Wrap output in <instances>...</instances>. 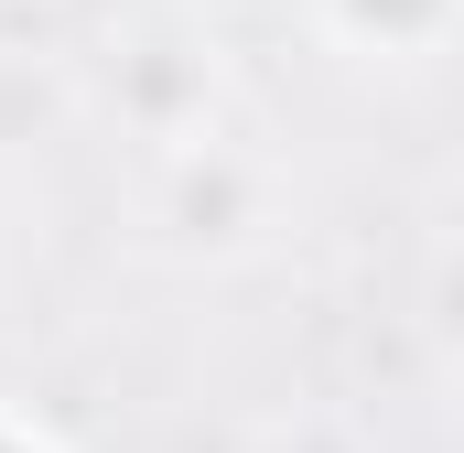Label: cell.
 Segmentation results:
<instances>
[{
    "instance_id": "4",
    "label": "cell",
    "mask_w": 464,
    "mask_h": 453,
    "mask_svg": "<svg viewBox=\"0 0 464 453\" xmlns=\"http://www.w3.org/2000/svg\"><path fill=\"white\" fill-rule=\"evenodd\" d=\"M259 453H356V432L335 421V410H292V421L259 432Z\"/></svg>"
},
{
    "instance_id": "2",
    "label": "cell",
    "mask_w": 464,
    "mask_h": 453,
    "mask_svg": "<svg viewBox=\"0 0 464 453\" xmlns=\"http://www.w3.org/2000/svg\"><path fill=\"white\" fill-rule=\"evenodd\" d=\"M119 109H130L140 140H162V151L206 140V109H217V65H206V43H184V33H140V43L119 54Z\"/></svg>"
},
{
    "instance_id": "1",
    "label": "cell",
    "mask_w": 464,
    "mask_h": 453,
    "mask_svg": "<svg viewBox=\"0 0 464 453\" xmlns=\"http://www.w3.org/2000/svg\"><path fill=\"white\" fill-rule=\"evenodd\" d=\"M162 226L184 248H237L270 226V173L237 140H184V151H162Z\"/></svg>"
},
{
    "instance_id": "3",
    "label": "cell",
    "mask_w": 464,
    "mask_h": 453,
    "mask_svg": "<svg viewBox=\"0 0 464 453\" xmlns=\"http://www.w3.org/2000/svg\"><path fill=\"white\" fill-rule=\"evenodd\" d=\"M335 22H346L356 43H432L443 33V0H335Z\"/></svg>"
}]
</instances>
